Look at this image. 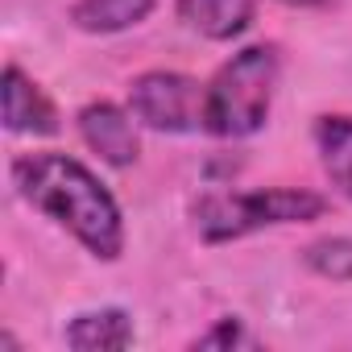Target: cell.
Returning a JSON list of instances; mask_svg holds the SVG:
<instances>
[{"instance_id": "ba28073f", "label": "cell", "mask_w": 352, "mask_h": 352, "mask_svg": "<svg viewBox=\"0 0 352 352\" xmlns=\"http://www.w3.org/2000/svg\"><path fill=\"white\" fill-rule=\"evenodd\" d=\"M67 344L79 352H120L133 344V319L120 307L83 311L67 323Z\"/></svg>"}, {"instance_id": "9c48e42d", "label": "cell", "mask_w": 352, "mask_h": 352, "mask_svg": "<svg viewBox=\"0 0 352 352\" xmlns=\"http://www.w3.org/2000/svg\"><path fill=\"white\" fill-rule=\"evenodd\" d=\"M157 0H75L71 5V25L83 34H120L141 25L153 13Z\"/></svg>"}, {"instance_id": "52a82bcc", "label": "cell", "mask_w": 352, "mask_h": 352, "mask_svg": "<svg viewBox=\"0 0 352 352\" xmlns=\"http://www.w3.org/2000/svg\"><path fill=\"white\" fill-rule=\"evenodd\" d=\"M174 13H179V21L212 42H232L241 38L257 9H253V0H174Z\"/></svg>"}, {"instance_id": "8fae6325", "label": "cell", "mask_w": 352, "mask_h": 352, "mask_svg": "<svg viewBox=\"0 0 352 352\" xmlns=\"http://www.w3.org/2000/svg\"><path fill=\"white\" fill-rule=\"evenodd\" d=\"M302 265L331 282H352V236H323L302 249Z\"/></svg>"}, {"instance_id": "7c38bea8", "label": "cell", "mask_w": 352, "mask_h": 352, "mask_svg": "<svg viewBox=\"0 0 352 352\" xmlns=\"http://www.w3.org/2000/svg\"><path fill=\"white\" fill-rule=\"evenodd\" d=\"M236 344H249L241 319H220L212 331H204V336L195 340V348H236Z\"/></svg>"}, {"instance_id": "6da1fadb", "label": "cell", "mask_w": 352, "mask_h": 352, "mask_svg": "<svg viewBox=\"0 0 352 352\" xmlns=\"http://www.w3.org/2000/svg\"><path fill=\"white\" fill-rule=\"evenodd\" d=\"M13 183L25 204L63 224L87 253L116 261L124 253V216L112 191L67 153H25L13 162Z\"/></svg>"}, {"instance_id": "4fadbf2b", "label": "cell", "mask_w": 352, "mask_h": 352, "mask_svg": "<svg viewBox=\"0 0 352 352\" xmlns=\"http://www.w3.org/2000/svg\"><path fill=\"white\" fill-rule=\"evenodd\" d=\"M282 5H294V9H311V5H323V0H282Z\"/></svg>"}, {"instance_id": "277c9868", "label": "cell", "mask_w": 352, "mask_h": 352, "mask_svg": "<svg viewBox=\"0 0 352 352\" xmlns=\"http://www.w3.org/2000/svg\"><path fill=\"white\" fill-rule=\"evenodd\" d=\"M208 87L179 71H145L129 83V112L157 133H195L204 129Z\"/></svg>"}, {"instance_id": "7a4b0ae2", "label": "cell", "mask_w": 352, "mask_h": 352, "mask_svg": "<svg viewBox=\"0 0 352 352\" xmlns=\"http://www.w3.org/2000/svg\"><path fill=\"white\" fill-rule=\"evenodd\" d=\"M282 75L278 46H249L232 54L216 79L208 83V108H204V129L212 137H253L274 104V87Z\"/></svg>"}, {"instance_id": "3957f363", "label": "cell", "mask_w": 352, "mask_h": 352, "mask_svg": "<svg viewBox=\"0 0 352 352\" xmlns=\"http://www.w3.org/2000/svg\"><path fill=\"white\" fill-rule=\"evenodd\" d=\"M327 212V199L302 187H270V191H212L195 204V228L208 245L241 241L270 224H307Z\"/></svg>"}, {"instance_id": "8992f818", "label": "cell", "mask_w": 352, "mask_h": 352, "mask_svg": "<svg viewBox=\"0 0 352 352\" xmlns=\"http://www.w3.org/2000/svg\"><path fill=\"white\" fill-rule=\"evenodd\" d=\"M0 100H5V129L9 133H38L50 137L58 133V112L46 100V91L17 67H5V79H0Z\"/></svg>"}, {"instance_id": "5b68a950", "label": "cell", "mask_w": 352, "mask_h": 352, "mask_svg": "<svg viewBox=\"0 0 352 352\" xmlns=\"http://www.w3.org/2000/svg\"><path fill=\"white\" fill-rule=\"evenodd\" d=\"M133 112L108 104V100H96L87 108H79V137L116 170L133 166L137 153H141V141H137V129H133Z\"/></svg>"}, {"instance_id": "30bf717a", "label": "cell", "mask_w": 352, "mask_h": 352, "mask_svg": "<svg viewBox=\"0 0 352 352\" xmlns=\"http://www.w3.org/2000/svg\"><path fill=\"white\" fill-rule=\"evenodd\" d=\"M315 149L336 191L352 199V116H319L315 120Z\"/></svg>"}]
</instances>
